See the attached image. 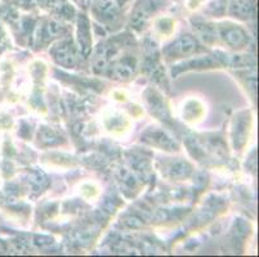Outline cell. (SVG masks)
I'll return each mask as SVG.
<instances>
[{"label":"cell","mask_w":259,"mask_h":257,"mask_svg":"<svg viewBox=\"0 0 259 257\" xmlns=\"http://www.w3.org/2000/svg\"><path fill=\"white\" fill-rule=\"evenodd\" d=\"M92 9L100 18L105 21H112L120 11L117 0H92Z\"/></svg>","instance_id":"1"},{"label":"cell","mask_w":259,"mask_h":257,"mask_svg":"<svg viewBox=\"0 0 259 257\" xmlns=\"http://www.w3.org/2000/svg\"><path fill=\"white\" fill-rule=\"evenodd\" d=\"M39 7L52 12L57 13L60 16H63L65 18H71L75 14V8L67 0H35Z\"/></svg>","instance_id":"2"},{"label":"cell","mask_w":259,"mask_h":257,"mask_svg":"<svg viewBox=\"0 0 259 257\" xmlns=\"http://www.w3.org/2000/svg\"><path fill=\"white\" fill-rule=\"evenodd\" d=\"M225 39L227 40V42L230 45H234V46H239L242 45L245 42V34L242 30L236 27H231L228 30L225 31Z\"/></svg>","instance_id":"3"},{"label":"cell","mask_w":259,"mask_h":257,"mask_svg":"<svg viewBox=\"0 0 259 257\" xmlns=\"http://www.w3.org/2000/svg\"><path fill=\"white\" fill-rule=\"evenodd\" d=\"M196 49V41L190 36L181 37L173 45V50L178 52L180 54H188Z\"/></svg>","instance_id":"4"},{"label":"cell","mask_w":259,"mask_h":257,"mask_svg":"<svg viewBox=\"0 0 259 257\" xmlns=\"http://www.w3.org/2000/svg\"><path fill=\"white\" fill-rule=\"evenodd\" d=\"M191 167L188 166L185 162H178L173 166V170H171V174L173 176H186L188 173H190Z\"/></svg>","instance_id":"5"},{"label":"cell","mask_w":259,"mask_h":257,"mask_svg":"<svg viewBox=\"0 0 259 257\" xmlns=\"http://www.w3.org/2000/svg\"><path fill=\"white\" fill-rule=\"evenodd\" d=\"M41 183H46V176L41 173H35L30 176V184L34 188H40L41 187Z\"/></svg>","instance_id":"6"},{"label":"cell","mask_w":259,"mask_h":257,"mask_svg":"<svg viewBox=\"0 0 259 257\" xmlns=\"http://www.w3.org/2000/svg\"><path fill=\"white\" fill-rule=\"evenodd\" d=\"M116 74L119 75V77H124V79H128L132 75V68L129 66H117L116 67Z\"/></svg>","instance_id":"7"},{"label":"cell","mask_w":259,"mask_h":257,"mask_svg":"<svg viewBox=\"0 0 259 257\" xmlns=\"http://www.w3.org/2000/svg\"><path fill=\"white\" fill-rule=\"evenodd\" d=\"M126 2H129V0H117V3L119 4H124V3H126Z\"/></svg>","instance_id":"8"}]
</instances>
